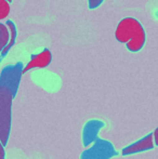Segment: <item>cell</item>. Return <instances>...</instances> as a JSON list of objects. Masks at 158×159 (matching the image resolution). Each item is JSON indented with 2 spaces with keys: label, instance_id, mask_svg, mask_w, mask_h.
<instances>
[{
  "label": "cell",
  "instance_id": "obj_14",
  "mask_svg": "<svg viewBox=\"0 0 158 159\" xmlns=\"http://www.w3.org/2000/svg\"><path fill=\"white\" fill-rule=\"evenodd\" d=\"M0 62H1V57H0Z\"/></svg>",
  "mask_w": 158,
  "mask_h": 159
},
{
  "label": "cell",
  "instance_id": "obj_12",
  "mask_svg": "<svg viewBox=\"0 0 158 159\" xmlns=\"http://www.w3.org/2000/svg\"><path fill=\"white\" fill-rule=\"evenodd\" d=\"M0 159H4V146L0 142Z\"/></svg>",
  "mask_w": 158,
  "mask_h": 159
},
{
  "label": "cell",
  "instance_id": "obj_5",
  "mask_svg": "<svg viewBox=\"0 0 158 159\" xmlns=\"http://www.w3.org/2000/svg\"><path fill=\"white\" fill-rule=\"evenodd\" d=\"M52 62V53L49 49H43L41 52L33 55L29 62L23 67V74L36 68H46Z\"/></svg>",
  "mask_w": 158,
  "mask_h": 159
},
{
  "label": "cell",
  "instance_id": "obj_9",
  "mask_svg": "<svg viewBox=\"0 0 158 159\" xmlns=\"http://www.w3.org/2000/svg\"><path fill=\"white\" fill-rule=\"evenodd\" d=\"M9 41V30L6 24L0 23V53L6 48Z\"/></svg>",
  "mask_w": 158,
  "mask_h": 159
},
{
  "label": "cell",
  "instance_id": "obj_2",
  "mask_svg": "<svg viewBox=\"0 0 158 159\" xmlns=\"http://www.w3.org/2000/svg\"><path fill=\"white\" fill-rule=\"evenodd\" d=\"M12 101V93L4 87H0V142L3 146L8 143L11 130Z\"/></svg>",
  "mask_w": 158,
  "mask_h": 159
},
{
  "label": "cell",
  "instance_id": "obj_1",
  "mask_svg": "<svg viewBox=\"0 0 158 159\" xmlns=\"http://www.w3.org/2000/svg\"><path fill=\"white\" fill-rule=\"evenodd\" d=\"M115 38L124 43L130 52H139L146 41V34L142 24L134 17H124L118 23L115 30Z\"/></svg>",
  "mask_w": 158,
  "mask_h": 159
},
{
  "label": "cell",
  "instance_id": "obj_6",
  "mask_svg": "<svg viewBox=\"0 0 158 159\" xmlns=\"http://www.w3.org/2000/svg\"><path fill=\"white\" fill-rule=\"evenodd\" d=\"M156 132L157 130H155V132L153 134H148L142 140H139L138 142H135L134 144L127 146L126 148L122 149V155H131V154L152 149L155 145V142H156Z\"/></svg>",
  "mask_w": 158,
  "mask_h": 159
},
{
  "label": "cell",
  "instance_id": "obj_11",
  "mask_svg": "<svg viewBox=\"0 0 158 159\" xmlns=\"http://www.w3.org/2000/svg\"><path fill=\"white\" fill-rule=\"evenodd\" d=\"M104 0H88V6L89 9L93 10V9H97V7H100L103 3Z\"/></svg>",
  "mask_w": 158,
  "mask_h": 159
},
{
  "label": "cell",
  "instance_id": "obj_7",
  "mask_svg": "<svg viewBox=\"0 0 158 159\" xmlns=\"http://www.w3.org/2000/svg\"><path fill=\"white\" fill-rule=\"evenodd\" d=\"M104 126V124L100 120H91L88 121L84 129V134H82V140H84V146H89L92 144L97 139V133L99 130Z\"/></svg>",
  "mask_w": 158,
  "mask_h": 159
},
{
  "label": "cell",
  "instance_id": "obj_10",
  "mask_svg": "<svg viewBox=\"0 0 158 159\" xmlns=\"http://www.w3.org/2000/svg\"><path fill=\"white\" fill-rule=\"evenodd\" d=\"M10 2H8L7 0H0V21L8 17V15L10 14Z\"/></svg>",
  "mask_w": 158,
  "mask_h": 159
},
{
  "label": "cell",
  "instance_id": "obj_13",
  "mask_svg": "<svg viewBox=\"0 0 158 159\" xmlns=\"http://www.w3.org/2000/svg\"><path fill=\"white\" fill-rule=\"evenodd\" d=\"M7 1H8V2H10V3H11V2H12V0H7Z\"/></svg>",
  "mask_w": 158,
  "mask_h": 159
},
{
  "label": "cell",
  "instance_id": "obj_4",
  "mask_svg": "<svg viewBox=\"0 0 158 159\" xmlns=\"http://www.w3.org/2000/svg\"><path fill=\"white\" fill-rule=\"evenodd\" d=\"M94 144L81 154V159H110L116 155L113 145L105 140L97 138Z\"/></svg>",
  "mask_w": 158,
  "mask_h": 159
},
{
  "label": "cell",
  "instance_id": "obj_3",
  "mask_svg": "<svg viewBox=\"0 0 158 159\" xmlns=\"http://www.w3.org/2000/svg\"><path fill=\"white\" fill-rule=\"evenodd\" d=\"M23 67L24 65L22 62H17L14 65L6 66L0 74V87H4L8 89L12 93L13 98L16 94L20 82H21Z\"/></svg>",
  "mask_w": 158,
  "mask_h": 159
},
{
  "label": "cell",
  "instance_id": "obj_8",
  "mask_svg": "<svg viewBox=\"0 0 158 159\" xmlns=\"http://www.w3.org/2000/svg\"><path fill=\"white\" fill-rule=\"evenodd\" d=\"M6 26L8 27L9 30V41H8V44L6 46V48L1 51L0 53V57H6L7 54L9 53V51L11 50L13 46L15 43V40H16V36H17V33H16V27H15V24L13 23L12 21H7L6 22Z\"/></svg>",
  "mask_w": 158,
  "mask_h": 159
}]
</instances>
